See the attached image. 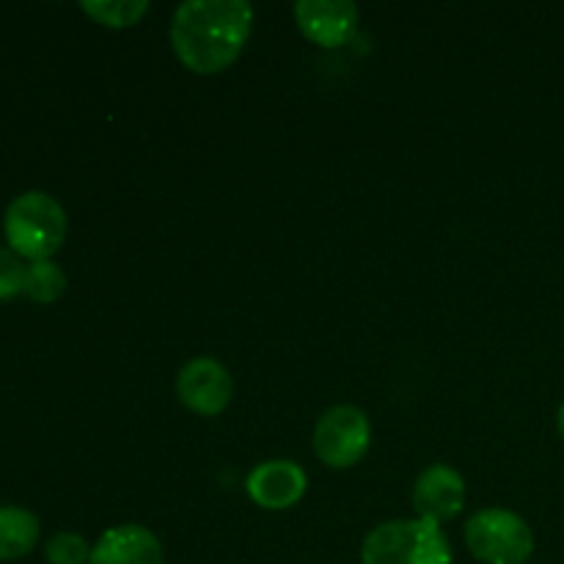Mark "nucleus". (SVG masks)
<instances>
[{
  "instance_id": "nucleus-1",
  "label": "nucleus",
  "mask_w": 564,
  "mask_h": 564,
  "mask_svg": "<svg viewBox=\"0 0 564 564\" xmlns=\"http://www.w3.org/2000/svg\"><path fill=\"white\" fill-rule=\"evenodd\" d=\"M251 28L248 0H185L171 17V47L185 69L218 75L240 58Z\"/></svg>"
},
{
  "instance_id": "nucleus-2",
  "label": "nucleus",
  "mask_w": 564,
  "mask_h": 564,
  "mask_svg": "<svg viewBox=\"0 0 564 564\" xmlns=\"http://www.w3.org/2000/svg\"><path fill=\"white\" fill-rule=\"evenodd\" d=\"M66 209L44 191H25L3 213V235L11 251L28 262H44L66 240Z\"/></svg>"
},
{
  "instance_id": "nucleus-3",
  "label": "nucleus",
  "mask_w": 564,
  "mask_h": 564,
  "mask_svg": "<svg viewBox=\"0 0 564 564\" xmlns=\"http://www.w3.org/2000/svg\"><path fill=\"white\" fill-rule=\"evenodd\" d=\"M361 564H452V549L438 523L397 518L364 538Z\"/></svg>"
},
{
  "instance_id": "nucleus-4",
  "label": "nucleus",
  "mask_w": 564,
  "mask_h": 564,
  "mask_svg": "<svg viewBox=\"0 0 564 564\" xmlns=\"http://www.w3.org/2000/svg\"><path fill=\"white\" fill-rule=\"evenodd\" d=\"M466 545L485 564H527L534 554V532L518 512L488 507L468 518Z\"/></svg>"
},
{
  "instance_id": "nucleus-5",
  "label": "nucleus",
  "mask_w": 564,
  "mask_h": 564,
  "mask_svg": "<svg viewBox=\"0 0 564 564\" xmlns=\"http://www.w3.org/2000/svg\"><path fill=\"white\" fill-rule=\"evenodd\" d=\"M372 444L369 416L356 405H336L317 419L314 452L328 468H352Z\"/></svg>"
},
{
  "instance_id": "nucleus-6",
  "label": "nucleus",
  "mask_w": 564,
  "mask_h": 564,
  "mask_svg": "<svg viewBox=\"0 0 564 564\" xmlns=\"http://www.w3.org/2000/svg\"><path fill=\"white\" fill-rule=\"evenodd\" d=\"M176 394L187 411L198 416H218L229 408L235 380L218 358L198 356L187 361L176 375Z\"/></svg>"
},
{
  "instance_id": "nucleus-7",
  "label": "nucleus",
  "mask_w": 564,
  "mask_h": 564,
  "mask_svg": "<svg viewBox=\"0 0 564 564\" xmlns=\"http://www.w3.org/2000/svg\"><path fill=\"white\" fill-rule=\"evenodd\" d=\"M295 20L308 42L336 50L356 39L361 14L352 0H297Z\"/></svg>"
},
{
  "instance_id": "nucleus-8",
  "label": "nucleus",
  "mask_w": 564,
  "mask_h": 564,
  "mask_svg": "<svg viewBox=\"0 0 564 564\" xmlns=\"http://www.w3.org/2000/svg\"><path fill=\"white\" fill-rule=\"evenodd\" d=\"M466 505V479L446 463H433L413 482V510L433 523L455 521Z\"/></svg>"
},
{
  "instance_id": "nucleus-9",
  "label": "nucleus",
  "mask_w": 564,
  "mask_h": 564,
  "mask_svg": "<svg viewBox=\"0 0 564 564\" xmlns=\"http://www.w3.org/2000/svg\"><path fill=\"white\" fill-rule=\"evenodd\" d=\"M308 477L295 460L259 463L246 479V490L262 510H290L306 496Z\"/></svg>"
},
{
  "instance_id": "nucleus-10",
  "label": "nucleus",
  "mask_w": 564,
  "mask_h": 564,
  "mask_svg": "<svg viewBox=\"0 0 564 564\" xmlns=\"http://www.w3.org/2000/svg\"><path fill=\"white\" fill-rule=\"evenodd\" d=\"M88 564H163V545L152 529L141 523H121L97 540Z\"/></svg>"
},
{
  "instance_id": "nucleus-11",
  "label": "nucleus",
  "mask_w": 564,
  "mask_h": 564,
  "mask_svg": "<svg viewBox=\"0 0 564 564\" xmlns=\"http://www.w3.org/2000/svg\"><path fill=\"white\" fill-rule=\"evenodd\" d=\"M42 538V523L25 507H0V562H17L31 554Z\"/></svg>"
},
{
  "instance_id": "nucleus-12",
  "label": "nucleus",
  "mask_w": 564,
  "mask_h": 564,
  "mask_svg": "<svg viewBox=\"0 0 564 564\" xmlns=\"http://www.w3.org/2000/svg\"><path fill=\"white\" fill-rule=\"evenodd\" d=\"M66 292V273L61 270V264H55L53 259H44V262H28V275H25V295L33 303H55Z\"/></svg>"
},
{
  "instance_id": "nucleus-13",
  "label": "nucleus",
  "mask_w": 564,
  "mask_h": 564,
  "mask_svg": "<svg viewBox=\"0 0 564 564\" xmlns=\"http://www.w3.org/2000/svg\"><path fill=\"white\" fill-rule=\"evenodd\" d=\"M80 9L105 28H130L149 11L147 0H83Z\"/></svg>"
},
{
  "instance_id": "nucleus-14",
  "label": "nucleus",
  "mask_w": 564,
  "mask_h": 564,
  "mask_svg": "<svg viewBox=\"0 0 564 564\" xmlns=\"http://www.w3.org/2000/svg\"><path fill=\"white\" fill-rule=\"evenodd\" d=\"M88 540L77 532H58L44 543V560L50 564H88L91 562Z\"/></svg>"
},
{
  "instance_id": "nucleus-15",
  "label": "nucleus",
  "mask_w": 564,
  "mask_h": 564,
  "mask_svg": "<svg viewBox=\"0 0 564 564\" xmlns=\"http://www.w3.org/2000/svg\"><path fill=\"white\" fill-rule=\"evenodd\" d=\"M25 259L17 257L11 248L0 246V301H11L17 295H25Z\"/></svg>"
},
{
  "instance_id": "nucleus-16",
  "label": "nucleus",
  "mask_w": 564,
  "mask_h": 564,
  "mask_svg": "<svg viewBox=\"0 0 564 564\" xmlns=\"http://www.w3.org/2000/svg\"><path fill=\"white\" fill-rule=\"evenodd\" d=\"M556 430H560V435L564 438V402L560 405V413H556Z\"/></svg>"
}]
</instances>
